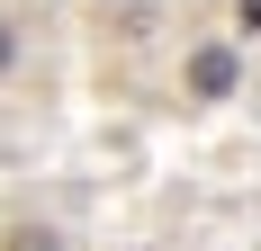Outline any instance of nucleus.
Here are the masks:
<instances>
[{
	"label": "nucleus",
	"instance_id": "f257e3e1",
	"mask_svg": "<svg viewBox=\"0 0 261 251\" xmlns=\"http://www.w3.org/2000/svg\"><path fill=\"white\" fill-rule=\"evenodd\" d=\"M180 81H189V99H198V108H225V99L243 90V54H234V45H189Z\"/></svg>",
	"mask_w": 261,
	"mask_h": 251
},
{
	"label": "nucleus",
	"instance_id": "f03ea898",
	"mask_svg": "<svg viewBox=\"0 0 261 251\" xmlns=\"http://www.w3.org/2000/svg\"><path fill=\"white\" fill-rule=\"evenodd\" d=\"M9 72H18V27L0 18V81H9Z\"/></svg>",
	"mask_w": 261,
	"mask_h": 251
},
{
	"label": "nucleus",
	"instance_id": "7ed1b4c3",
	"mask_svg": "<svg viewBox=\"0 0 261 251\" xmlns=\"http://www.w3.org/2000/svg\"><path fill=\"white\" fill-rule=\"evenodd\" d=\"M234 36H261V0H234Z\"/></svg>",
	"mask_w": 261,
	"mask_h": 251
}]
</instances>
